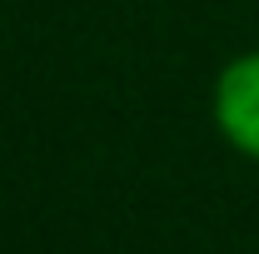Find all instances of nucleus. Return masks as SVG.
<instances>
[{
  "label": "nucleus",
  "instance_id": "f257e3e1",
  "mask_svg": "<svg viewBox=\"0 0 259 254\" xmlns=\"http://www.w3.org/2000/svg\"><path fill=\"white\" fill-rule=\"evenodd\" d=\"M209 120L234 155L259 164V50H244L220 65L209 90Z\"/></svg>",
  "mask_w": 259,
  "mask_h": 254
}]
</instances>
